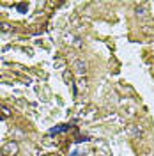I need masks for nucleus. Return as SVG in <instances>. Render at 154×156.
<instances>
[{"label":"nucleus","mask_w":154,"mask_h":156,"mask_svg":"<svg viewBox=\"0 0 154 156\" xmlns=\"http://www.w3.org/2000/svg\"><path fill=\"white\" fill-rule=\"evenodd\" d=\"M19 151V147L16 142H7V144H4V147L0 149V154L2 156H16Z\"/></svg>","instance_id":"nucleus-1"},{"label":"nucleus","mask_w":154,"mask_h":156,"mask_svg":"<svg viewBox=\"0 0 154 156\" xmlns=\"http://www.w3.org/2000/svg\"><path fill=\"white\" fill-rule=\"evenodd\" d=\"M69 129H71V124H58V126L50 128L48 135H58V133H66V131H69Z\"/></svg>","instance_id":"nucleus-2"},{"label":"nucleus","mask_w":154,"mask_h":156,"mask_svg":"<svg viewBox=\"0 0 154 156\" xmlns=\"http://www.w3.org/2000/svg\"><path fill=\"white\" fill-rule=\"evenodd\" d=\"M75 69H76L80 75H85L87 73V62L85 60H82V58H78L76 62H75Z\"/></svg>","instance_id":"nucleus-3"},{"label":"nucleus","mask_w":154,"mask_h":156,"mask_svg":"<svg viewBox=\"0 0 154 156\" xmlns=\"http://www.w3.org/2000/svg\"><path fill=\"white\" fill-rule=\"evenodd\" d=\"M16 11H18V12H21V14H25V12L29 11V4H25V2H19V4H16Z\"/></svg>","instance_id":"nucleus-4"},{"label":"nucleus","mask_w":154,"mask_h":156,"mask_svg":"<svg viewBox=\"0 0 154 156\" xmlns=\"http://www.w3.org/2000/svg\"><path fill=\"white\" fill-rule=\"evenodd\" d=\"M69 156H85V153H78V151H73Z\"/></svg>","instance_id":"nucleus-5"}]
</instances>
